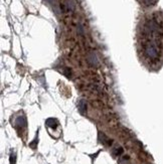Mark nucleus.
I'll return each mask as SVG.
<instances>
[{"label": "nucleus", "instance_id": "f03ea898", "mask_svg": "<svg viewBox=\"0 0 163 164\" xmlns=\"http://www.w3.org/2000/svg\"><path fill=\"white\" fill-rule=\"evenodd\" d=\"M139 2L140 5H142L143 7L145 8H150V7H153L157 4L158 0H137Z\"/></svg>", "mask_w": 163, "mask_h": 164}, {"label": "nucleus", "instance_id": "f257e3e1", "mask_svg": "<svg viewBox=\"0 0 163 164\" xmlns=\"http://www.w3.org/2000/svg\"><path fill=\"white\" fill-rule=\"evenodd\" d=\"M136 48L141 63L149 69L163 65V11L154 10L141 16L136 29Z\"/></svg>", "mask_w": 163, "mask_h": 164}]
</instances>
